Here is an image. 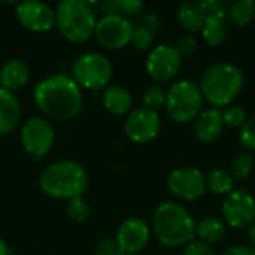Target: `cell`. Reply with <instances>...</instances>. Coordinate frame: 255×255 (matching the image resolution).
Instances as JSON below:
<instances>
[{"mask_svg": "<svg viewBox=\"0 0 255 255\" xmlns=\"http://www.w3.org/2000/svg\"><path fill=\"white\" fill-rule=\"evenodd\" d=\"M154 39H155V33H154L149 27H146V25H143V24H139V25H136L134 30H133L131 43H133V46H134L136 49H139V51H146V49H149V48L152 46Z\"/></svg>", "mask_w": 255, "mask_h": 255, "instance_id": "28", "label": "cell"}, {"mask_svg": "<svg viewBox=\"0 0 255 255\" xmlns=\"http://www.w3.org/2000/svg\"><path fill=\"white\" fill-rule=\"evenodd\" d=\"M254 164V157L250 152H241L230 163V175L235 181H244L253 173Z\"/></svg>", "mask_w": 255, "mask_h": 255, "instance_id": "25", "label": "cell"}, {"mask_svg": "<svg viewBox=\"0 0 255 255\" xmlns=\"http://www.w3.org/2000/svg\"><path fill=\"white\" fill-rule=\"evenodd\" d=\"M39 187L43 194L52 199L72 200L82 197L88 187L85 167L73 160H61L49 164L39 176Z\"/></svg>", "mask_w": 255, "mask_h": 255, "instance_id": "3", "label": "cell"}, {"mask_svg": "<svg viewBox=\"0 0 255 255\" xmlns=\"http://www.w3.org/2000/svg\"><path fill=\"white\" fill-rule=\"evenodd\" d=\"M182 255H215L211 245L202 242V241H193L188 245H185Z\"/></svg>", "mask_w": 255, "mask_h": 255, "instance_id": "34", "label": "cell"}, {"mask_svg": "<svg viewBox=\"0 0 255 255\" xmlns=\"http://www.w3.org/2000/svg\"><path fill=\"white\" fill-rule=\"evenodd\" d=\"M206 188H209L214 194L229 196L235 190V179L230 172L224 169H214L206 176Z\"/></svg>", "mask_w": 255, "mask_h": 255, "instance_id": "23", "label": "cell"}, {"mask_svg": "<svg viewBox=\"0 0 255 255\" xmlns=\"http://www.w3.org/2000/svg\"><path fill=\"white\" fill-rule=\"evenodd\" d=\"M224 128L223 114L218 108H209L199 114L194 120V134L200 142L211 143L220 137Z\"/></svg>", "mask_w": 255, "mask_h": 255, "instance_id": "16", "label": "cell"}, {"mask_svg": "<svg viewBox=\"0 0 255 255\" xmlns=\"http://www.w3.org/2000/svg\"><path fill=\"white\" fill-rule=\"evenodd\" d=\"M182 57L172 45H157L146 58V72L151 79L166 82L175 78L181 69Z\"/></svg>", "mask_w": 255, "mask_h": 255, "instance_id": "12", "label": "cell"}, {"mask_svg": "<svg viewBox=\"0 0 255 255\" xmlns=\"http://www.w3.org/2000/svg\"><path fill=\"white\" fill-rule=\"evenodd\" d=\"M149 238H151V230L146 221L133 217L126 220L120 226L115 242L120 253H123L124 255H133L139 254V251H142L148 245Z\"/></svg>", "mask_w": 255, "mask_h": 255, "instance_id": "15", "label": "cell"}, {"mask_svg": "<svg viewBox=\"0 0 255 255\" xmlns=\"http://www.w3.org/2000/svg\"><path fill=\"white\" fill-rule=\"evenodd\" d=\"M115 13L124 16H136L143 10V3L140 0H114Z\"/></svg>", "mask_w": 255, "mask_h": 255, "instance_id": "32", "label": "cell"}, {"mask_svg": "<svg viewBox=\"0 0 255 255\" xmlns=\"http://www.w3.org/2000/svg\"><path fill=\"white\" fill-rule=\"evenodd\" d=\"M142 102H143V108L157 112L158 109H161L166 105V91L161 85L154 84L149 85L143 96H142Z\"/></svg>", "mask_w": 255, "mask_h": 255, "instance_id": "26", "label": "cell"}, {"mask_svg": "<svg viewBox=\"0 0 255 255\" xmlns=\"http://www.w3.org/2000/svg\"><path fill=\"white\" fill-rule=\"evenodd\" d=\"M112 64L100 52H87L79 55L72 66L73 81L85 90L97 91L105 88L112 78Z\"/></svg>", "mask_w": 255, "mask_h": 255, "instance_id": "7", "label": "cell"}, {"mask_svg": "<svg viewBox=\"0 0 255 255\" xmlns=\"http://www.w3.org/2000/svg\"><path fill=\"white\" fill-rule=\"evenodd\" d=\"M200 6L206 16H215V18H221L227 21L232 3L227 0H205V1H200Z\"/></svg>", "mask_w": 255, "mask_h": 255, "instance_id": "29", "label": "cell"}, {"mask_svg": "<svg viewBox=\"0 0 255 255\" xmlns=\"http://www.w3.org/2000/svg\"><path fill=\"white\" fill-rule=\"evenodd\" d=\"M250 241L253 244V248L255 250V221L253 223V226L250 227Z\"/></svg>", "mask_w": 255, "mask_h": 255, "instance_id": "37", "label": "cell"}, {"mask_svg": "<svg viewBox=\"0 0 255 255\" xmlns=\"http://www.w3.org/2000/svg\"><path fill=\"white\" fill-rule=\"evenodd\" d=\"M36 108L48 118L57 121L73 120L82 109V88L72 76L64 73L51 75L39 81L33 91Z\"/></svg>", "mask_w": 255, "mask_h": 255, "instance_id": "1", "label": "cell"}, {"mask_svg": "<svg viewBox=\"0 0 255 255\" xmlns=\"http://www.w3.org/2000/svg\"><path fill=\"white\" fill-rule=\"evenodd\" d=\"M227 21L215 16H206V21L202 27L203 40L209 46H218L227 39Z\"/></svg>", "mask_w": 255, "mask_h": 255, "instance_id": "22", "label": "cell"}, {"mask_svg": "<svg viewBox=\"0 0 255 255\" xmlns=\"http://www.w3.org/2000/svg\"><path fill=\"white\" fill-rule=\"evenodd\" d=\"M103 106L112 115H126L131 111L133 99L128 90L120 85L106 87L102 96Z\"/></svg>", "mask_w": 255, "mask_h": 255, "instance_id": "19", "label": "cell"}, {"mask_svg": "<svg viewBox=\"0 0 255 255\" xmlns=\"http://www.w3.org/2000/svg\"><path fill=\"white\" fill-rule=\"evenodd\" d=\"M134 25L121 13H105L96 24L94 36L106 49H121L131 43Z\"/></svg>", "mask_w": 255, "mask_h": 255, "instance_id": "8", "label": "cell"}, {"mask_svg": "<svg viewBox=\"0 0 255 255\" xmlns=\"http://www.w3.org/2000/svg\"><path fill=\"white\" fill-rule=\"evenodd\" d=\"M18 22L34 33H45L55 27V10L43 1L25 0L16 4Z\"/></svg>", "mask_w": 255, "mask_h": 255, "instance_id": "14", "label": "cell"}, {"mask_svg": "<svg viewBox=\"0 0 255 255\" xmlns=\"http://www.w3.org/2000/svg\"><path fill=\"white\" fill-rule=\"evenodd\" d=\"M221 255H255V250L253 247L235 245V247L227 248Z\"/></svg>", "mask_w": 255, "mask_h": 255, "instance_id": "35", "label": "cell"}, {"mask_svg": "<svg viewBox=\"0 0 255 255\" xmlns=\"http://www.w3.org/2000/svg\"><path fill=\"white\" fill-rule=\"evenodd\" d=\"M167 190L178 199L193 202L200 199L206 188L205 175L196 167H179L167 176Z\"/></svg>", "mask_w": 255, "mask_h": 255, "instance_id": "11", "label": "cell"}, {"mask_svg": "<svg viewBox=\"0 0 255 255\" xmlns=\"http://www.w3.org/2000/svg\"><path fill=\"white\" fill-rule=\"evenodd\" d=\"M10 254V250L7 247V244L0 238V255H9Z\"/></svg>", "mask_w": 255, "mask_h": 255, "instance_id": "36", "label": "cell"}, {"mask_svg": "<svg viewBox=\"0 0 255 255\" xmlns=\"http://www.w3.org/2000/svg\"><path fill=\"white\" fill-rule=\"evenodd\" d=\"M28 78H30V70L27 64L19 58L6 61L0 69V84L4 90L10 93L21 90L28 82Z\"/></svg>", "mask_w": 255, "mask_h": 255, "instance_id": "18", "label": "cell"}, {"mask_svg": "<svg viewBox=\"0 0 255 255\" xmlns=\"http://www.w3.org/2000/svg\"><path fill=\"white\" fill-rule=\"evenodd\" d=\"M203 94L199 84L190 79H179L166 93V109L169 117L179 124L194 121L203 108Z\"/></svg>", "mask_w": 255, "mask_h": 255, "instance_id": "6", "label": "cell"}, {"mask_svg": "<svg viewBox=\"0 0 255 255\" xmlns=\"http://www.w3.org/2000/svg\"><path fill=\"white\" fill-rule=\"evenodd\" d=\"M19 139L27 154L33 157H43L51 151L55 140V133L48 120L33 117L24 123Z\"/></svg>", "mask_w": 255, "mask_h": 255, "instance_id": "9", "label": "cell"}, {"mask_svg": "<svg viewBox=\"0 0 255 255\" xmlns=\"http://www.w3.org/2000/svg\"><path fill=\"white\" fill-rule=\"evenodd\" d=\"M255 18V1L254 0H238L232 3L229 19L238 25L245 27Z\"/></svg>", "mask_w": 255, "mask_h": 255, "instance_id": "24", "label": "cell"}, {"mask_svg": "<svg viewBox=\"0 0 255 255\" xmlns=\"http://www.w3.org/2000/svg\"><path fill=\"white\" fill-rule=\"evenodd\" d=\"M221 114H223L224 124H227L229 127H239L241 128L245 124V121L248 120L245 109L242 106H238V105L227 106Z\"/></svg>", "mask_w": 255, "mask_h": 255, "instance_id": "30", "label": "cell"}, {"mask_svg": "<svg viewBox=\"0 0 255 255\" xmlns=\"http://www.w3.org/2000/svg\"><path fill=\"white\" fill-rule=\"evenodd\" d=\"M96 24V13L88 1L64 0L57 6L55 25L61 36L69 42H87L94 36Z\"/></svg>", "mask_w": 255, "mask_h": 255, "instance_id": "5", "label": "cell"}, {"mask_svg": "<svg viewBox=\"0 0 255 255\" xmlns=\"http://www.w3.org/2000/svg\"><path fill=\"white\" fill-rule=\"evenodd\" d=\"M199 87L212 108H227L244 88V73L232 63H215L203 72Z\"/></svg>", "mask_w": 255, "mask_h": 255, "instance_id": "4", "label": "cell"}, {"mask_svg": "<svg viewBox=\"0 0 255 255\" xmlns=\"http://www.w3.org/2000/svg\"><path fill=\"white\" fill-rule=\"evenodd\" d=\"M175 49L178 51V54H179L181 57H184V55H191V54H194V51L197 49V40H196V37L191 36V34L181 36V37L178 39V42H176Z\"/></svg>", "mask_w": 255, "mask_h": 255, "instance_id": "33", "label": "cell"}, {"mask_svg": "<svg viewBox=\"0 0 255 255\" xmlns=\"http://www.w3.org/2000/svg\"><path fill=\"white\" fill-rule=\"evenodd\" d=\"M152 232L161 245L179 248L194 241L196 221L181 203L164 202L152 215Z\"/></svg>", "mask_w": 255, "mask_h": 255, "instance_id": "2", "label": "cell"}, {"mask_svg": "<svg viewBox=\"0 0 255 255\" xmlns=\"http://www.w3.org/2000/svg\"><path fill=\"white\" fill-rule=\"evenodd\" d=\"M94 255H118L117 253H112V251H103V250H99Z\"/></svg>", "mask_w": 255, "mask_h": 255, "instance_id": "38", "label": "cell"}, {"mask_svg": "<svg viewBox=\"0 0 255 255\" xmlns=\"http://www.w3.org/2000/svg\"><path fill=\"white\" fill-rule=\"evenodd\" d=\"M66 211H67L69 218L73 220V221H76V223L87 221L88 217H90V214H91L90 203L84 197H76V199L69 200Z\"/></svg>", "mask_w": 255, "mask_h": 255, "instance_id": "27", "label": "cell"}, {"mask_svg": "<svg viewBox=\"0 0 255 255\" xmlns=\"http://www.w3.org/2000/svg\"><path fill=\"white\" fill-rule=\"evenodd\" d=\"M196 236L208 245L218 244L226 236V223L215 217L203 218L196 224Z\"/></svg>", "mask_w": 255, "mask_h": 255, "instance_id": "21", "label": "cell"}, {"mask_svg": "<svg viewBox=\"0 0 255 255\" xmlns=\"http://www.w3.org/2000/svg\"><path fill=\"white\" fill-rule=\"evenodd\" d=\"M176 16H178L179 24L190 33L202 30V27L206 21V15L202 9L200 3H197V1L181 3L178 6Z\"/></svg>", "mask_w": 255, "mask_h": 255, "instance_id": "20", "label": "cell"}, {"mask_svg": "<svg viewBox=\"0 0 255 255\" xmlns=\"http://www.w3.org/2000/svg\"><path fill=\"white\" fill-rule=\"evenodd\" d=\"M133 255H140V254H133Z\"/></svg>", "mask_w": 255, "mask_h": 255, "instance_id": "39", "label": "cell"}, {"mask_svg": "<svg viewBox=\"0 0 255 255\" xmlns=\"http://www.w3.org/2000/svg\"><path fill=\"white\" fill-rule=\"evenodd\" d=\"M239 142L250 151H255V117L245 121L239 130Z\"/></svg>", "mask_w": 255, "mask_h": 255, "instance_id": "31", "label": "cell"}, {"mask_svg": "<svg viewBox=\"0 0 255 255\" xmlns=\"http://www.w3.org/2000/svg\"><path fill=\"white\" fill-rule=\"evenodd\" d=\"M224 221L238 230L248 229L255 221V199L247 190H233L223 202Z\"/></svg>", "mask_w": 255, "mask_h": 255, "instance_id": "10", "label": "cell"}, {"mask_svg": "<svg viewBox=\"0 0 255 255\" xmlns=\"http://www.w3.org/2000/svg\"><path fill=\"white\" fill-rule=\"evenodd\" d=\"M21 120V105L13 93L0 87V136L16 128Z\"/></svg>", "mask_w": 255, "mask_h": 255, "instance_id": "17", "label": "cell"}, {"mask_svg": "<svg viewBox=\"0 0 255 255\" xmlns=\"http://www.w3.org/2000/svg\"><path fill=\"white\" fill-rule=\"evenodd\" d=\"M161 128V120L158 112L137 108L131 111L124 123V131L127 137L134 143H148L154 140Z\"/></svg>", "mask_w": 255, "mask_h": 255, "instance_id": "13", "label": "cell"}]
</instances>
